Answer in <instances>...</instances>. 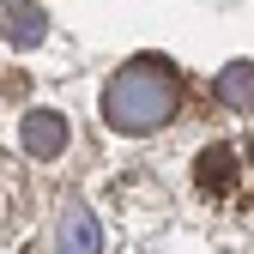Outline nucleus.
Listing matches in <instances>:
<instances>
[{
	"mask_svg": "<svg viewBox=\"0 0 254 254\" xmlns=\"http://www.w3.org/2000/svg\"><path fill=\"white\" fill-rule=\"evenodd\" d=\"M230 182H236V157H230L224 145L200 151V188H212V194H230Z\"/></svg>",
	"mask_w": 254,
	"mask_h": 254,
	"instance_id": "5",
	"label": "nucleus"
},
{
	"mask_svg": "<svg viewBox=\"0 0 254 254\" xmlns=\"http://www.w3.org/2000/svg\"><path fill=\"white\" fill-rule=\"evenodd\" d=\"M176 103H182V85L164 61H133L103 91V121L121 127V133H145V127H164L176 115Z\"/></svg>",
	"mask_w": 254,
	"mask_h": 254,
	"instance_id": "1",
	"label": "nucleus"
},
{
	"mask_svg": "<svg viewBox=\"0 0 254 254\" xmlns=\"http://www.w3.org/2000/svg\"><path fill=\"white\" fill-rule=\"evenodd\" d=\"M6 37H12L18 49L43 43V12H37V6H12V12H6Z\"/></svg>",
	"mask_w": 254,
	"mask_h": 254,
	"instance_id": "6",
	"label": "nucleus"
},
{
	"mask_svg": "<svg viewBox=\"0 0 254 254\" xmlns=\"http://www.w3.org/2000/svg\"><path fill=\"white\" fill-rule=\"evenodd\" d=\"M218 103L254 115V67H248V61H230V67L218 73Z\"/></svg>",
	"mask_w": 254,
	"mask_h": 254,
	"instance_id": "2",
	"label": "nucleus"
},
{
	"mask_svg": "<svg viewBox=\"0 0 254 254\" xmlns=\"http://www.w3.org/2000/svg\"><path fill=\"white\" fill-rule=\"evenodd\" d=\"M24 145L37 151V157L61 151V145H67V121H61V115H49V109H37V115L24 121Z\"/></svg>",
	"mask_w": 254,
	"mask_h": 254,
	"instance_id": "3",
	"label": "nucleus"
},
{
	"mask_svg": "<svg viewBox=\"0 0 254 254\" xmlns=\"http://www.w3.org/2000/svg\"><path fill=\"white\" fill-rule=\"evenodd\" d=\"M103 236H97V218L91 212H67V224H61V254H97Z\"/></svg>",
	"mask_w": 254,
	"mask_h": 254,
	"instance_id": "4",
	"label": "nucleus"
}]
</instances>
